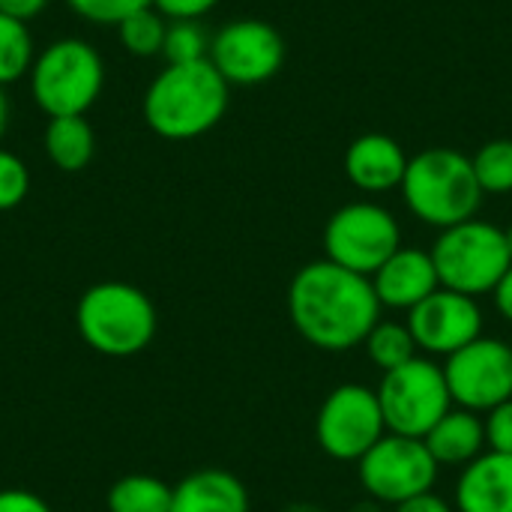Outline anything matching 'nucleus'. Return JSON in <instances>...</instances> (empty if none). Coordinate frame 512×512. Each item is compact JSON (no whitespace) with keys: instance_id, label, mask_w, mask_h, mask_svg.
Returning a JSON list of instances; mask_svg holds the SVG:
<instances>
[{"instance_id":"obj_27","label":"nucleus","mask_w":512,"mask_h":512,"mask_svg":"<svg viewBox=\"0 0 512 512\" xmlns=\"http://www.w3.org/2000/svg\"><path fill=\"white\" fill-rule=\"evenodd\" d=\"M30 192V171L21 156L0 147V213L15 210Z\"/></svg>"},{"instance_id":"obj_9","label":"nucleus","mask_w":512,"mask_h":512,"mask_svg":"<svg viewBox=\"0 0 512 512\" xmlns=\"http://www.w3.org/2000/svg\"><path fill=\"white\" fill-rule=\"evenodd\" d=\"M438 471L441 465L420 438H402L390 432L357 462L363 492L390 507L435 492Z\"/></svg>"},{"instance_id":"obj_24","label":"nucleus","mask_w":512,"mask_h":512,"mask_svg":"<svg viewBox=\"0 0 512 512\" xmlns=\"http://www.w3.org/2000/svg\"><path fill=\"white\" fill-rule=\"evenodd\" d=\"M474 174L483 195H510L512 192V138L486 141L474 156Z\"/></svg>"},{"instance_id":"obj_8","label":"nucleus","mask_w":512,"mask_h":512,"mask_svg":"<svg viewBox=\"0 0 512 512\" xmlns=\"http://www.w3.org/2000/svg\"><path fill=\"white\" fill-rule=\"evenodd\" d=\"M399 249H402L399 219L375 201L345 204L324 225L327 258L369 279Z\"/></svg>"},{"instance_id":"obj_33","label":"nucleus","mask_w":512,"mask_h":512,"mask_svg":"<svg viewBox=\"0 0 512 512\" xmlns=\"http://www.w3.org/2000/svg\"><path fill=\"white\" fill-rule=\"evenodd\" d=\"M492 297H495V309H498V315L512 324V264H510V270L504 273V279L498 282V288L492 291Z\"/></svg>"},{"instance_id":"obj_18","label":"nucleus","mask_w":512,"mask_h":512,"mask_svg":"<svg viewBox=\"0 0 512 512\" xmlns=\"http://www.w3.org/2000/svg\"><path fill=\"white\" fill-rule=\"evenodd\" d=\"M423 444L429 447L432 459L441 468H465L489 450L483 414L453 408L447 417L435 423V429L423 438Z\"/></svg>"},{"instance_id":"obj_3","label":"nucleus","mask_w":512,"mask_h":512,"mask_svg":"<svg viewBox=\"0 0 512 512\" xmlns=\"http://www.w3.org/2000/svg\"><path fill=\"white\" fill-rule=\"evenodd\" d=\"M399 192L411 216L438 231L474 219L483 204L471 156L453 147H429L411 156Z\"/></svg>"},{"instance_id":"obj_22","label":"nucleus","mask_w":512,"mask_h":512,"mask_svg":"<svg viewBox=\"0 0 512 512\" xmlns=\"http://www.w3.org/2000/svg\"><path fill=\"white\" fill-rule=\"evenodd\" d=\"M117 33H120V42L129 54L156 57V54H162V45H165L168 18L153 6H144V9H135L132 15H126L117 24Z\"/></svg>"},{"instance_id":"obj_5","label":"nucleus","mask_w":512,"mask_h":512,"mask_svg":"<svg viewBox=\"0 0 512 512\" xmlns=\"http://www.w3.org/2000/svg\"><path fill=\"white\" fill-rule=\"evenodd\" d=\"M105 87V63L99 51L78 36L45 45L30 66V96L48 117H78L99 99Z\"/></svg>"},{"instance_id":"obj_16","label":"nucleus","mask_w":512,"mask_h":512,"mask_svg":"<svg viewBox=\"0 0 512 512\" xmlns=\"http://www.w3.org/2000/svg\"><path fill=\"white\" fill-rule=\"evenodd\" d=\"M456 512H512V456L486 450L462 468Z\"/></svg>"},{"instance_id":"obj_17","label":"nucleus","mask_w":512,"mask_h":512,"mask_svg":"<svg viewBox=\"0 0 512 512\" xmlns=\"http://www.w3.org/2000/svg\"><path fill=\"white\" fill-rule=\"evenodd\" d=\"M246 486L222 468H201L174 486L171 512H249Z\"/></svg>"},{"instance_id":"obj_23","label":"nucleus","mask_w":512,"mask_h":512,"mask_svg":"<svg viewBox=\"0 0 512 512\" xmlns=\"http://www.w3.org/2000/svg\"><path fill=\"white\" fill-rule=\"evenodd\" d=\"M33 60L36 51H33L30 27L24 21L0 15V87L30 75Z\"/></svg>"},{"instance_id":"obj_26","label":"nucleus","mask_w":512,"mask_h":512,"mask_svg":"<svg viewBox=\"0 0 512 512\" xmlns=\"http://www.w3.org/2000/svg\"><path fill=\"white\" fill-rule=\"evenodd\" d=\"M66 6L99 27H117L126 15H132L135 9L153 6V0H66Z\"/></svg>"},{"instance_id":"obj_6","label":"nucleus","mask_w":512,"mask_h":512,"mask_svg":"<svg viewBox=\"0 0 512 512\" xmlns=\"http://www.w3.org/2000/svg\"><path fill=\"white\" fill-rule=\"evenodd\" d=\"M429 252L441 288L468 294L474 300L492 294L512 264L504 228L477 216L453 228H444Z\"/></svg>"},{"instance_id":"obj_31","label":"nucleus","mask_w":512,"mask_h":512,"mask_svg":"<svg viewBox=\"0 0 512 512\" xmlns=\"http://www.w3.org/2000/svg\"><path fill=\"white\" fill-rule=\"evenodd\" d=\"M48 6V0H0V15H9L15 21H33L42 9Z\"/></svg>"},{"instance_id":"obj_14","label":"nucleus","mask_w":512,"mask_h":512,"mask_svg":"<svg viewBox=\"0 0 512 512\" xmlns=\"http://www.w3.org/2000/svg\"><path fill=\"white\" fill-rule=\"evenodd\" d=\"M408 159L411 156L393 135L366 132L348 144L342 165H345V177L351 180V186H357L366 195H384V192L402 189Z\"/></svg>"},{"instance_id":"obj_30","label":"nucleus","mask_w":512,"mask_h":512,"mask_svg":"<svg viewBox=\"0 0 512 512\" xmlns=\"http://www.w3.org/2000/svg\"><path fill=\"white\" fill-rule=\"evenodd\" d=\"M0 512H51V507L30 489H0Z\"/></svg>"},{"instance_id":"obj_21","label":"nucleus","mask_w":512,"mask_h":512,"mask_svg":"<svg viewBox=\"0 0 512 512\" xmlns=\"http://www.w3.org/2000/svg\"><path fill=\"white\" fill-rule=\"evenodd\" d=\"M363 348L381 372H393V369L411 363L414 357H420L411 327L399 324V321H378L372 327V333L366 336Z\"/></svg>"},{"instance_id":"obj_29","label":"nucleus","mask_w":512,"mask_h":512,"mask_svg":"<svg viewBox=\"0 0 512 512\" xmlns=\"http://www.w3.org/2000/svg\"><path fill=\"white\" fill-rule=\"evenodd\" d=\"M219 0H153V9H159L168 21H198L210 9H216Z\"/></svg>"},{"instance_id":"obj_11","label":"nucleus","mask_w":512,"mask_h":512,"mask_svg":"<svg viewBox=\"0 0 512 512\" xmlns=\"http://www.w3.org/2000/svg\"><path fill=\"white\" fill-rule=\"evenodd\" d=\"M444 378L456 408L489 414L512 399V345L480 336L444 360Z\"/></svg>"},{"instance_id":"obj_15","label":"nucleus","mask_w":512,"mask_h":512,"mask_svg":"<svg viewBox=\"0 0 512 512\" xmlns=\"http://www.w3.org/2000/svg\"><path fill=\"white\" fill-rule=\"evenodd\" d=\"M372 288L384 309L411 312L414 306H420L429 294H435L441 288L432 252L402 246L375 270Z\"/></svg>"},{"instance_id":"obj_10","label":"nucleus","mask_w":512,"mask_h":512,"mask_svg":"<svg viewBox=\"0 0 512 512\" xmlns=\"http://www.w3.org/2000/svg\"><path fill=\"white\" fill-rule=\"evenodd\" d=\"M387 423L378 393L366 384H339L318 408L315 438L318 447L336 462H360L381 438Z\"/></svg>"},{"instance_id":"obj_28","label":"nucleus","mask_w":512,"mask_h":512,"mask_svg":"<svg viewBox=\"0 0 512 512\" xmlns=\"http://www.w3.org/2000/svg\"><path fill=\"white\" fill-rule=\"evenodd\" d=\"M483 423H486V444H489V450L512 456V399L504 402V405H498V408H492L483 417Z\"/></svg>"},{"instance_id":"obj_20","label":"nucleus","mask_w":512,"mask_h":512,"mask_svg":"<svg viewBox=\"0 0 512 512\" xmlns=\"http://www.w3.org/2000/svg\"><path fill=\"white\" fill-rule=\"evenodd\" d=\"M171 495L174 486L165 480L150 474H129L108 489L105 507L108 512H171Z\"/></svg>"},{"instance_id":"obj_19","label":"nucleus","mask_w":512,"mask_h":512,"mask_svg":"<svg viewBox=\"0 0 512 512\" xmlns=\"http://www.w3.org/2000/svg\"><path fill=\"white\" fill-rule=\"evenodd\" d=\"M45 153L60 171H84L96 153V132L87 117H51L45 126Z\"/></svg>"},{"instance_id":"obj_35","label":"nucleus","mask_w":512,"mask_h":512,"mask_svg":"<svg viewBox=\"0 0 512 512\" xmlns=\"http://www.w3.org/2000/svg\"><path fill=\"white\" fill-rule=\"evenodd\" d=\"M504 237H507V249H510V255H512V225L510 228H504Z\"/></svg>"},{"instance_id":"obj_34","label":"nucleus","mask_w":512,"mask_h":512,"mask_svg":"<svg viewBox=\"0 0 512 512\" xmlns=\"http://www.w3.org/2000/svg\"><path fill=\"white\" fill-rule=\"evenodd\" d=\"M6 126H9V96H6V90L0 87V141H3V135H6Z\"/></svg>"},{"instance_id":"obj_12","label":"nucleus","mask_w":512,"mask_h":512,"mask_svg":"<svg viewBox=\"0 0 512 512\" xmlns=\"http://www.w3.org/2000/svg\"><path fill=\"white\" fill-rule=\"evenodd\" d=\"M207 60L228 84H264L285 63V39L273 24L261 18H234L210 39Z\"/></svg>"},{"instance_id":"obj_2","label":"nucleus","mask_w":512,"mask_h":512,"mask_svg":"<svg viewBox=\"0 0 512 512\" xmlns=\"http://www.w3.org/2000/svg\"><path fill=\"white\" fill-rule=\"evenodd\" d=\"M228 81L210 60L168 63L147 87L141 111L165 141H192L210 132L228 111Z\"/></svg>"},{"instance_id":"obj_1","label":"nucleus","mask_w":512,"mask_h":512,"mask_svg":"<svg viewBox=\"0 0 512 512\" xmlns=\"http://www.w3.org/2000/svg\"><path fill=\"white\" fill-rule=\"evenodd\" d=\"M381 309L372 279L330 258L309 261L288 285V318L318 351L342 354L363 345L381 321Z\"/></svg>"},{"instance_id":"obj_4","label":"nucleus","mask_w":512,"mask_h":512,"mask_svg":"<svg viewBox=\"0 0 512 512\" xmlns=\"http://www.w3.org/2000/svg\"><path fill=\"white\" fill-rule=\"evenodd\" d=\"M75 324L87 348L123 360L141 354L153 342L156 306L129 282H99L81 294Z\"/></svg>"},{"instance_id":"obj_13","label":"nucleus","mask_w":512,"mask_h":512,"mask_svg":"<svg viewBox=\"0 0 512 512\" xmlns=\"http://www.w3.org/2000/svg\"><path fill=\"white\" fill-rule=\"evenodd\" d=\"M405 324L411 327L420 351L447 360L483 336V309L468 294L438 288L408 312Z\"/></svg>"},{"instance_id":"obj_7","label":"nucleus","mask_w":512,"mask_h":512,"mask_svg":"<svg viewBox=\"0 0 512 512\" xmlns=\"http://www.w3.org/2000/svg\"><path fill=\"white\" fill-rule=\"evenodd\" d=\"M375 393L387 432L402 438L423 441L435 429V423L456 408L444 378V366L429 357H414L411 363L384 372Z\"/></svg>"},{"instance_id":"obj_32","label":"nucleus","mask_w":512,"mask_h":512,"mask_svg":"<svg viewBox=\"0 0 512 512\" xmlns=\"http://www.w3.org/2000/svg\"><path fill=\"white\" fill-rule=\"evenodd\" d=\"M393 512H456L441 495L429 492V495H420L414 501H405L399 507H393Z\"/></svg>"},{"instance_id":"obj_25","label":"nucleus","mask_w":512,"mask_h":512,"mask_svg":"<svg viewBox=\"0 0 512 512\" xmlns=\"http://www.w3.org/2000/svg\"><path fill=\"white\" fill-rule=\"evenodd\" d=\"M165 63H198L210 57V36L198 21H168L165 45H162Z\"/></svg>"}]
</instances>
